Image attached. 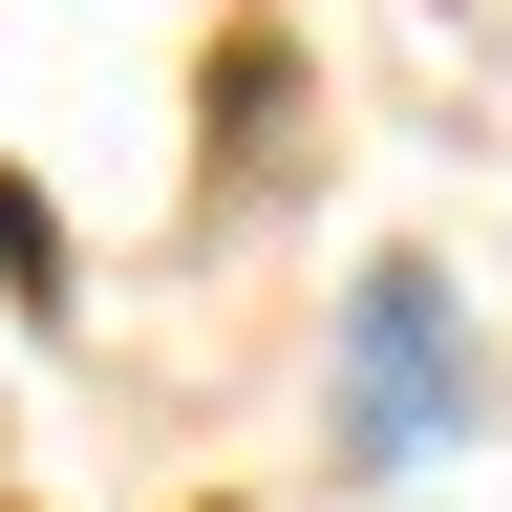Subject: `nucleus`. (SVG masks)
<instances>
[{"instance_id":"obj_1","label":"nucleus","mask_w":512,"mask_h":512,"mask_svg":"<svg viewBox=\"0 0 512 512\" xmlns=\"http://www.w3.org/2000/svg\"><path fill=\"white\" fill-rule=\"evenodd\" d=\"M470 406H491V363H470V299L427 278V256H384V278L342 299V470H448L470 448Z\"/></svg>"}]
</instances>
